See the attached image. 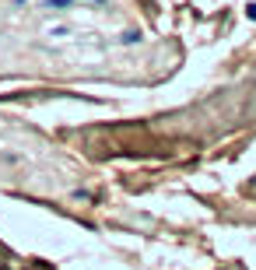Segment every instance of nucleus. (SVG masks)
<instances>
[{
    "instance_id": "1",
    "label": "nucleus",
    "mask_w": 256,
    "mask_h": 270,
    "mask_svg": "<svg viewBox=\"0 0 256 270\" xmlns=\"http://www.w3.org/2000/svg\"><path fill=\"white\" fill-rule=\"evenodd\" d=\"M137 39H141V32H126V35H123V46H134Z\"/></svg>"
},
{
    "instance_id": "2",
    "label": "nucleus",
    "mask_w": 256,
    "mask_h": 270,
    "mask_svg": "<svg viewBox=\"0 0 256 270\" xmlns=\"http://www.w3.org/2000/svg\"><path fill=\"white\" fill-rule=\"evenodd\" d=\"M74 0H46V7H71Z\"/></svg>"
},
{
    "instance_id": "3",
    "label": "nucleus",
    "mask_w": 256,
    "mask_h": 270,
    "mask_svg": "<svg viewBox=\"0 0 256 270\" xmlns=\"http://www.w3.org/2000/svg\"><path fill=\"white\" fill-rule=\"evenodd\" d=\"M246 14H249V18L256 21V4H249V7H246Z\"/></svg>"
},
{
    "instance_id": "4",
    "label": "nucleus",
    "mask_w": 256,
    "mask_h": 270,
    "mask_svg": "<svg viewBox=\"0 0 256 270\" xmlns=\"http://www.w3.org/2000/svg\"><path fill=\"white\" fill-rule=\"evenodd\" d=\"M74 4H78V0H74ZM85 4H105V0H85Z\"/></svg>"
}]
</instances>
